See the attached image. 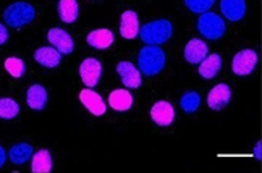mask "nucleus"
Masks as SVG:
<instances>
[{"instance_id":"9","label":"nucleus","mask_w":262,"mask_h":173,"mask_svg":"<svg viewBox=\"0 0 262 173\" xmlns=\"http://www.w3.org/2000/svg\"><path fill=\"white\" fill-rule=\"evenodd\" d=\"M150 118H152L159 126H168L173 123L175 120V110L172 104L167 100H159L150 109Z\"/></svg>"},{"instance_id":"24","label":"nucleus","mask_w":262,"mask_h":173,"mask_svg":"<svg viewBox=\"0 0 262 173\" xmlns=\"http://www.w3.org/2000/svg\"><path fill=\"white\" fill-rule=\"evenodd\" d=\"M5 70L8 71V75L10 76H13V78H21L25 75V71H26V65L21 58H18V57H8L5 60Z\"/></svg>"},{"instance_id":"23","label":"nucleus","mask_w":262,"mask_h":173,"mask_svg":"<svg viewBox=\"0 0 262 173\" xmlns=\"http://www.w3.org/2000/svg\"><path fill=\"white\" fill-rule=\"evenodd\" d=\"M19 114V105L13 99H0V118L4 120H12Z\"/></svg>"},{"instance_id":"13","label":"nucleus","mask_w":262,"mask_h":173,"mask_svg":"<svg viewBox=\"0 0 262 173\" xmlns=\"http://www.w3.org/2000/svg\"><path fill=\"white\" fill-rule=\"evenodd\" d=\"M207 52H209L207 44L203 39H191L185 47V58L189 63L196 65L207 57Z\"/></svg>"},{"instance_id":"29","label":"nucleus","mask_w":262,"mask_h":173,"mask_svg":"<svg viewBox=\"0 0 262 173\" xmlns=\"http://www.w3.org/2000/svg\"><path fill=\"white\" fill-rule=\"evenodd\" d=\"M5 159H7V154H5V150H4V147L0 146V168L4 167V164H5Z\"/></svg>"},{"instance_id":"4","label":"nucleus","mask_w":262,"mask_h":173,"mask_svg":"<svg viewBox=\"0 0 262 173\" xmlns=\"http://www.w3.org/2000/svg\"><path fill=\"white\" fill-rule=\"evenodd\" d=\"M198 29L206 39L217 40L225 34L227 26H225V21L219 15L212 12H206V13H201L198 19Z\"/></svg>"},{"instance_id":"10","label":"nucleus","mask_w":262,"mask_h":173,"mask_svg":"<svg viewBox=\"0 0 262 173\" xmlns=\"http://www.w3.org/2000/svg\"><path fill=\"white\" fill-rule=\"evenodd\" d=\"M117 73L120 75V79H122V83L126 88L138 89L141 83H143L141 81V73L131 62H120L117 65Z\"/></svg>"},{"instance_id":"11","label":"nucleus","mask_w":262,"mask_h":173,"mask_svg":"<svg viewBox=\"0 0 262 173\" xmlns=\"http://www.w3.org/2000/svg\"><path fill=\"white\" fill-rule=\"evenodd\" d=\"M79 100H81V104L93 114L94 117H100L105 114L107 110V105L104 104L102 97H100L97 93L94 91H89V89H84L79 93Z\"/></svg>"},{"instance_id":"20","label":"nucleus","mask_w":262,"mask_h":173,"mask_svg":"<svg viewBox=\"0 0 262 173\" xmlns=\"http://www.w3.org/2000/svg\"><path fill=\"white\" fill-rule=\"evenodd\" d=\"M52 170V157L47 149L37 150L33 156V164H31V171L33 173H49Z\"/></svg>"},{"instance_id":"5","label":"nucleus","mask_w":262,"mask_h":173,"mask_svg":"<svg viewBox=\"0 0 262 173\" xmlns=\"http://www.w3.org/2000/svg\"><path fill=\"white\" fill-rule=\"evenodd\" d=\"M257 67V54L253 49H245L238 52L233 57V62H231V68H233V73L238 76H248L254 71Z\"/></svg>"},{"instance_id":"7","label":"nucleus","mask_w":262,"mask_h":173,"mask_svg":"<svg viewBox=\"0 0 262 173\" xmlns=\"http://www.w3.org/2000/svg\"><path fill=\"white\" fill-rule=\"evenodd\" d=\"M47 39L49 42L54 46V49H57L60 54H72L75 49V42L72 36H70L67 31L60 28H52L47 33Z\"/></svg>"},{"instance_id":"8","label":"nucleus","mask_w":262,"mask_h":173,"mask_svg":"<svg viewBox=\"0 0 262 173\" xmlns=\"http://www.w3.org/2000/svg\"><path fill=\"white\" fill-rule=\"evenodd\" d=\"M230 99H231V89L228 88V84L220 83L209 91L207 104L212 110H222L228 105Z\"/></svg>"},{"instance_id":"19","label":"nucleus","mask_w":262,"mask_h":173,"mask_svg":"<svg viewBox=\"0 0 262 173\" xmlns=\"http://www.w3.org/2000/svg\"><path fill=\"white\" fill-rule=\"evenodd\" d=\"M222 68V58L217 54L207 55L199 65V75L206 79H212Z\"/></svg>"},{"instance_id":"25","label":"nucleus","mask_w":262,"mask_h":173,"mask_svg":"<svg viewBox=\"0 0 262 173\" xmlns=\"http://www.w3.org/2000/svg\"><path fill=\"white\" fill-rule=\"evenodd\" d=\"M199 104H201V97L198 93H194V91H188L180 100V105L186 114H193V112H196L199 109Z\"/></svg>"},{"instance_id":"22","label":"nucleus","mask_w":262,"mask_h":173,"mask_svg":"<svg viewBox=\"0 0 262 173\" xmlns=\"http://www.w3.org/2000/svg\"><path fill=\"white\" fill-rule=\"evenodd\" d=\"M33 156V146L26 144V142H19V144H15L8 152L10 160L13 162L15 165H23L25 162L29 160V157Z\"/></svg>"},{"instance_id":"26","label":"nucleus","mask_w":262,"mask_h":173,"mask_svg":"<svg viewBox=\"0 0 262 173\" xmlns=\"http://www.w3.org/2000/svg\"><path fill=\"white\" fill-rule=\"evenodd\" d=\"M215 4V0H185V5L193 13H206Z\"/></svg>"},{"instance_id":"14","label":"nucleus","mask_w":262,"mask_h":173,"mask_svg":"<svg viewBox=\"0 0 262 173\" xmlns=\"http://www.w3.org/2000/svg\"><path fill=\"white\" fill-rule=\"evenodd\" d=\"M220 12L230 21H239L246 13V2L245 0H222Z\"/></svg>"},{"instance_id":"28","label":"nucleus","mask_w":262,"mask_h":173,"mask_svg":"<svg viewBox=\"0 0 262 173\" xmlns=\"http://www.w3.org/2000/svg\"><path fill=\"white\" fill-rule=\"evenodd\" d=\"M254 157H256L257 160L262 159V142H260V141L257 142L256 147H254Z\"/></svg>"},{"instance_id":"15","label":"nucleus","mask_w":262,"mask_h":173,"mask_svg":"<svg viewBox=\"0 0 262 173\" xmlns=\"http://www.w3.org/2000/svg\"><path fill=\"white\" fill-rule=\"evenodd\" d=\"M34 60L46 68H55L57 65H60L62 54L54 47H41L34 52Z\"/></svg>"},{"instance_id":"17","label":"nucleus","mask_w":262,"mask_h":173,"mask_svg":"<svg viewBox=\"0 0 262 173\" xmlns=\"http://www.w3.org/2000/svg\"><path fill=\"white\" fill-rule=\"evenodd\" d=\"M108 105L114 110L125 112L133 105V96L125 89H115L112 91V94L108 96Z\"/></svg>"},{"instance_id":"12","label":"nucleus","mask_w":262,"mask_h":173,"mask_svg":"<svg viewBox=\"0 0 262 173\" xmlns=\"http://www.w3.org/2000/svg\"><path fill=\"white\" fill-rule=\"evenodd\" d=\"M139 33V18L133 10H126L120 19V34L123 39H135Z\"/></svg>"},{"instance_id":"3","label":"nucleus","mask_w":262,"mask_h":173,"mask_svg":"<svg viewBox=\"0 0 262 173\" xmlns=\"http://www.w3.org/2000/svg\"><path fill=\"white\" fill-rule=\"evenodd\" d=\"M36 18V10L31 4L28 2H16L12 4L5 12H4V19L8 26L13 28H23L29 25Z\"/></svg>"},{"instance_id":"21","label":"nucleus","mask_w":262,"mask_h":173,"mask_svg":"<svg viewBox=\"0 0 262 173\" xmlns=\"http://www.w3.org/2000/svg\"><path fill=\"white\" fill-rule=\"evenodd\" d=\"M79 7L76 0H60L58 2V16L63 23H73L78 18Z\"/></svg>"},{"instance_id":"2","label":"nucleus","mask_w":262,"mask_h":173,"mask_svg":"<svg viewBox=\"0 0 262 173\" xmlns=\"http://www.w3.org/2000/svg\"><path fill=\"white\" fill-rule=\"evenodd\" d=\"M139 34L147 46H160L172 37L173 26L168 19H156L141 28Z\"/></svg>"},{"instance_id":"6","label":"nucleus","mask_w":262,"mask_h":173,"mask_svg":"<svg viewBox=\"0 0 262 173\" xmlns=\"http://www.w3.org/2000/svg\"><path fill=\"white\" fill-rule=\"evenodd\" d=\"M100 75H102V65L96 58H86L79 65V76L88 88H94L99 83Z\"/></svg>"},{"instance_id":"1","label":"nucleus","mask_w":262,"mask_h":173,"mask_svg":"<svg viewBox=\"0 0 262 173\" xmlns=\"http://www.w3.org/2000/svg\"><path fill=\"white\" fill-rule=\"evenodd\" d=\"M138 65L141 73L146 76H154L165 67V54L159 46H146L141 49L138 57Z\"/></svg>"},{"instance_id":"27","label":"nucleus","mask_w":262,"mask_h":173,"mask_svg":"<svg viewBox=\"0 0 262 173\" xmlns=\"http://www.w3.org/2000/svg\"><path fill=\"white\" fill-rule=\"evenodd\" d=\"M7 40H8V31H7V28L0 23V46L5 44Z\"/></svg>"},{"instance_id":"16","label":"nucleus","mask_w":262,"mask_h":173,"mask_svg":"<svg viewBox=\"0 0 262 173\" xmlns=\"http://www.w3.org/2000/svg\"><path fill=\"white\" fill-rule=\"evenodd\" d=\"M26 102L33 110H42L47 104V91L41 84H33L28 89Z\"/></svg>"},{"instance_id":"18","label":"nucleus","mask_w":262,"mask_h":173,"mask_svg":"<svg viewBox=\"0 0 262 173\" xmlns=\"http://www.w3.org/2000/svg\"><path fill=\"white\" fill-rule=\"evenodd\" d=\"M88 44L96 49H107L114 44V33L110 29H96L88 34Z\"/></svg>"}]
</instances>
